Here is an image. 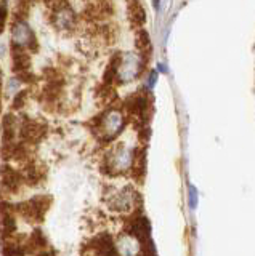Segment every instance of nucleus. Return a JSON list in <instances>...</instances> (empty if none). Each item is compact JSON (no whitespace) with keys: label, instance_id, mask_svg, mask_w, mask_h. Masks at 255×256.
<instances>
[{"label":"nucleus","instance_id":"423d86ee","mask_svg":"<svg viewBox=\"0 0 255 256\" xmlns=\"http://www.w3.org/2000/svg\"><path fill=\"white\" fill-rule=\"evenodd\" d=\"M74 21H76L74 13L68 6H63V8H60L57 13H55V24H57L60 29H69V28H73Z\"/></svg>","mask_w":255,"mask_h":256},{"label":"nucleus","instance_id":"f257e3e1","mask_svg":"<svg viewBox=\"0 0 255 256\" xmlns=\"http://www.w3.org/2000/svg\"><path fill=\"white\" fill-rule=\"evenodd\" d=\"M141 68H143L141 56L133 54V53H125L117 62V66L114 69V76L119 82L125 84V82H130L133 78H137Z\"/></svg>","mask_w":255,"mask_h":256},{"label":"nucleus","instance_id":"f03ea898","mask_svg":"<svg viewBox=\"0 0 255 256\" xmlns=\"http://www.w3.org/2000/svg\"><path fill=\"white\" fill-rule=\"evenodd\" d=\"M124 126H125L124 114L117 109H111L101 117L100 132L105 140H114L116 136L124 130Z\"/></svg>","mask_w":255,"mask_h":256},{"label":"nucleus","instance_id":"7ed1b4c3","mask_svg":"<svg viewBox=\"0 0 255 256\" xmlns=\"http://www.w3.org/2000/svg\"><path fill=\"white\" fill-rule=\"evenodd\" d=\"M108 164H109L111 172H114V173L129 172L135 164V150L130 148H124V146L117 148L111 152Z\"/></svg>","mask_w":255,"mask_h":256},{"label":"nucleus","instance_id":"39448f33","mask_svg":"<svg viewBox=\"0 0 255 256\" xmlns=\"http://www.w3.org/2000/svg\"><path fill=\"white\" fill-rule=\"evenodd\" d=\"M113 208L114 210H119V212H127L130 210L132 205H133V194L132 190L129 189H124L121 192H117V194L113 197Z\"/></svg>","mask_w":255,"mask_h":256},{"label":"nucleus","instance_id":"0eeeda50","mask_svg":"<svg viewBox=\"0 0 255 256\" xmlns=\"http://www.w3.org/2000/svg\"><path fill=\"white\" fill-rule=\"evenodd\" d=\"M188 205L191 212H196L199 206V190L193 182L188 184Z\"/></svg>","mask_w":255,"mask_h":256},{"label":"nucleus","instance_id":"20e7f679","mask_svg":"<svg viewBox=\"0 0 255 256\" xmlns=\"http://www.w3.org/2000/svg\"><path fill=\"white\" fill-rule=\"evenodd\" d=\"M12 40H13L15 45L21 46V48H26V46L33 45L34 36H33L31 28L28 26V22H25V21L15 22V26L12 29Z\"/></svg>","mask_w":255,"mask_h":256},{"label":"nucleus","instance_id":"6e6552de","mask_svg":"<svg viewBox=\"0 0 255 256\" xmlns=\"http://www.w3.org/2000/svg\"><path fill=\"white\" fill-rule=\"evenodd\" d=\"M157 76H159V72H157V70H151V74H149V77H148V82H146L148 90H153V88L156 86Z\"/></svg>","mask_w":255,"mask_h":256}]
</instances>
